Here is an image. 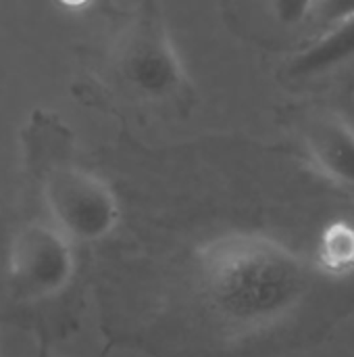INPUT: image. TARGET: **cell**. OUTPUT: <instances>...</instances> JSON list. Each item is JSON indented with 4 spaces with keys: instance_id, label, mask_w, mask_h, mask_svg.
Returning <instances> with one entry per match:
<instances>
[{
    "instance_id": "obj_1",
    "label": "cell",
    "mask_w": 354,
    "mask_h": 357,
    "mask_svg": "<svg viewBox=\"0 0 354 357\" xmlns=\"http://www.w3.org/2000/svg\"><path fill=\"white\" fill-rule=\"evenodd\" d=\"M200 303L236 333H269L294 318L319 282V270L261 232H227L192 253Z\"/></svg>"
},
{
    "instance_id": "obj_2",
    "label": "cell",
    "mask_w": 354,
    "mask_h": 357,
    "mask_svg": "<svg viewBox=\"0 0 354 357\" xmlns=\"http://www.w3.org/2000/svg\"><path fill=\"white\" fill-rule=\"evenodd\" d=\"M79 253L40 211L0 213V320L31 333L40 351L67 333Z\"/></svg>"
},
{
    "instance_id": "obj_3",
    "label": "cell",
    "mask_w": 354,
    "mask_h": 357,
    "mask_svg": "<svg viewBox=\"0 0 354 357\" xmlns=\"http://www.w3.org/2000/svg\"><path fill=\"white\" fill-rule=\"evenodd\" d=\"M29 201L77 247L108 238L121 220V205L106 180L73 155L71 132L56 115L33 111L21 132Z\"/></svg>"
},
{
    "instance_id": "obj_4",
    "label": "cell",
    "mask_w": 354,
    "mask_h": 357,
    "mask_svg": "<svg viewBox=\"0 0 354 357\" xmlns=\"http://www.w3.org/2000/svg\"><path fill=\"white\" fill-rule=\"evenodd\" d=\"M111 67L119 88L136 100L169 102L188 98V73L156 4L140 6V13L119 36Z\"/></svg>"
},
{
    "instance_id": "obj_5",
    "label": "cell",
    "mask_w": 354,
    "mask_h": 357,
    "mask_svg": "<svg viewBox=\"0 0 354 357\" xmlns=\"http://www.w3.org/2000/svg\"><path fill=\"white\" fill-rule=\"evenodd\" d=\"M305 149L334 184L354 195V128L338 115L319 113L305 121Z\"/></svg>"
},
{
    "instance_id": "obj_6",
    "label": "cell",
    "mask_w": 354,
    "mask_h": 357,
    "mask_svg": "<svg viewBox=\"0 0 354 357\" xmlns=\"http://www.w3.org/2000/svg\"><path fill=\"white\" fill-rule=\"evenodd\" d=\"M334 27L290 65L294 75H315L354 54V4H330Z\"/></svg>"
},
{
    "instance_id": "obj_7",
    "label": "cell",
    "mask_w": 354,
    "mask_h": 357,
    "mask_svg": "<svg viewBox=\"0 0 354 357\" xmlns=\"http://www.w3.org/2000/svg\"><path fill=\"white\" fill-rule=\"evenodd\" d=\"M315 268L330 278L354 274V226L351 222H332L321 232Z\"/></svg>"
},
{
    "instance_id": "obj_8",
    "label": "cell",
    "mask_w": 354,
    "mask_h": 357,
    "mask_svg": "<svg viewBox=\"0 0 354 357\" xmlns=\"http://www.w3.org/2000/svg\"><path fill=\"white\" fill-rule=\"evenodd\" d=\"M317 4H311V2H275L273 8L277 10V17L286 23H296V21H303L311 8H315Z\"/></svg>"
},
{
    "instance_id": "obj_9",
    "label": "cell",
    "mask_w": 354,
    "mask_h": 357,
    "mask_svg": "<svg viewBox=\"0 0 354 357\" xmlns=\"http://www.w3.org/2000/svg\"><path fill=\"white\" fill-rule=\"evenodd\" d=\"M104 356H106V354H104ZM104 356H102V357H104ZM40 357H48V356H46V354H42V356H40Z\"/></svg>"
}]
</instances>
